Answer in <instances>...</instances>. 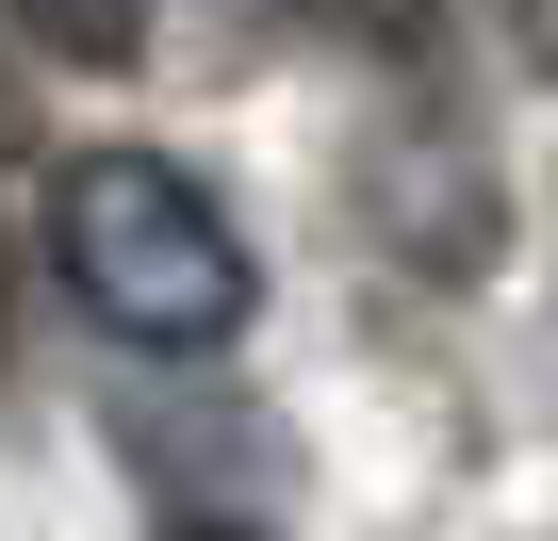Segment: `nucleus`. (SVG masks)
I'll return each instance as SVG.
<instances>
[{
    "label": "nucleus",
    "mask_w": 558,
    "mask_h": 541,
    "mask_svg": "<svg viewBox=\"0 0 558 541\" xmlns=\"http://www.w3.org/2000/svg\"><path fill=\"white\" fill-rule=\"evenodd\" d=\"M50 262H66V296L116 329V345H148V361H214L230 329H246V230L165 164V148H83V164H50Z\"/></svg>",
    "instance_id": "f257e3e1"
},
{
    "label": "nucleus",
    "mask_w": 558,
    "mask_h": 541,
    "mask_svg": "<svg viewBox=\"0 0 558 541\" xmlns=\"http://www.w3.org/2000/svg\"><path fill=\"white\" fill-rule=\"evenodd\" d=\"M34 17V50H66V66H132L148 50V0H17Z\"/></svg>",
    "instance_id": "f03ea898"
},
{
    "label": "nucleus",
    "mask_w": 558,
    "mask_h": 541,
    "mask_svg": "<svg viewBox=\"0 0 558 541\" xmlns=\"http://www.w3.org/2000/svg\"><path fill=\"white\" fill-rule=\"evenodd\" d=\"M509 34H525V66L558 83V0H509Z\"/></svg>",
    "instance_id": "7ed1b4c3"
},
{
    "label": "nucleus",
    "mask_w": 558,
    "mask_h": 541,
    "mask_svg": "<svg viewBox=\"0 0 558 541\" xmlns=\"http://www.w3.org/2000/svg\"><path fill=\"white\" fill-rule=\"evenodd\" d=\"M181 541H246V525H181Z\"/></svg>",
    "instance_id": "20e7f679"
}]
</instances>
